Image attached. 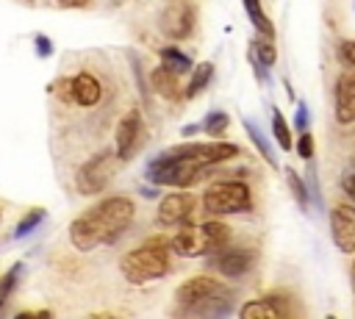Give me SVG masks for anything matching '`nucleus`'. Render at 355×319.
<instances>
[{"label":"nucleus","mask_w":355,"mask_h":319,"mask_svg":"<svg viewBox=\"0 0 355 319\" xmlns=\"http://www.w3.org/2000/svg\"><path fill=\"white\" fill-rule=\"evenodd\" d=\"M202 166L180 158L175 153H161L147 164V180H153L155 186H191L200 178Z\"/></svg>","instance_id":"423d86ee"},{"label":"nucleus","mask_w":355,"mask_h":319,"mask_svg":"<svg viewBox=\"0 0 355 319\" xmlns=\"http://www.w3.org/2000/svg\"><path fill=\"white\" fill-rule=\"evenodd\" d=\"M58 94H61V100H72V92H69V80H58Z\"/></svg>","instance_id":"72a5a7b5"},{"label":"nucleus","mask_w":355,"mask_h":319,"mask_svg":"<svg viewBox=\"0 0 355 319\" xmlns=\"http://www.w3.org/2000/svg\"><path fill=\"white\" fill-rule=\"evenodd\" d=\"M200 128H202L208 136L219 139V136L225 133V128H227V114H225V111H208V117L202 119Z\"/></svg>","instance_id":"393cba45"},{"label":"nucleus","mask_w":355,"mask_h":319,"mask_svg":"<svg viewBox=\"0 0 355 319\" xmlns=\"http://www.w3.org/2000/svg\"><path fill=\"white\" fill-rule=\"evenodd\" d=\"M150 80H153V86H155V92L161 97H166V100H178L180 97V83H178V75L175 72L158 67V69H153Z\"/></svg>","instance_id":"dca6fc26"},{"label":"nucleus","mask_w":355,"mask_h":319,"mask_svg":"<svg viewBox=\"0 0 355 319\" xmlns=\"http://www.w3.org/2000/svg\"><path fill=\"white\" fill-rule=\"evenodd\" d=\"M250 53L269 69L275 61H277V53H275V44H272V39H266V42H252L250 44Z\"/></svg>","instance_id":"a878e982"},{"label":"nucleus","mask_w":355,"mask_h":319,"mask_svg":"<svg viewBox=\"0 0 355 319\" xmlns=\"http://www.w3.org/2000/svg\"><path fill=\"white\" fill-rule=\"evenodd\" d=\"M297 153L302 161H311L313 158V136L308 130H302V136L297 139Z\"/></svg>","instance_id":"cd10ccee"},{"label":"nucleus","mask_w":355,"mask_h":319,"mask_svg":"<svg viewBox=\"0 0 355 319\" xmlns=\"http://www.w3.org/2000/svg\"><path fill=\"white\" fill-rule=\"evenodd\" d=\"M352 291H355V261H352Z\"/></svg>","instance_id":"e433bc0d"},{"label":"nucleus","mask_w":355,"mask_h":319,"mask_svg":"<svg viewBox=\"0 0 355 319\" xmlns=\"http://www.w3.org/2000/svg\"><path fill=\"white\" fill-rule=\"evenodd\" d=\"M258 255L252 250H227V252H216L214 258H208V269L222 275V277H244L252 266H255Z\"/></svg>","instance_id":"9d476101"},{"label":"nucleus","mask_w":355,"mask_h":319,"mask_svg":"<svg viewBox=\"0 0 355 319\" xmlns=\"http://www.w3.org/2000/svg\"><path fill=\"white\" fill-rule=\"evenodd\" d=\"M294 128L297 130H308V108L300 103L297 105V114H294Z\"/></svg>","instance_id":"7c9ffc66"},{"label":"nucleus","mask_w":355,"mask_h":319,"mask_svg":"<svg viewBox=\"0 0 355 319\" xmlns=\"http://www.w3.org/2000/svg\"><path fill=\"white\" fill-rule=\"evenodd\" d=\"M336 119L341 125L355 122V75H341L336 86Z\"/></svg>","instance_id":"4468645a"},{"label":"nucleus","mask_w":355,"mask_h":319,"mask_svg":"<svg viewBox=\"0 0 355 319\" xmlns=\"http://www.w3.org/2000/svg\"><path fill=\"white\" fill-rule=\"evenodd\" d=\"M244 130L250 133V139H252V144H255V150L261 153V158H266V164L272 166V169H277L280 164H277V155H275V150H272V144L266 141V136L258 130V125L252 122V119H244Z\"/></svg>","instance_id":"f3484780"},{"label":"nucleus","mask_w":355,"mask_h":319,"mask_svg":"<svg viewBox=\"0 0 355 319\" xmlns=\"http://www.w3.org/2000/svg\"><path fill=\"white\" fill-rule=\"evenodd\" d=\"M194 205H197V197L189 194V191H172V194H166L158 202V225H164V227L183 225L191 216Z\"/></svg>","instance_id":"9b49d317"},{"label":"nucleus","mask_w":355,"mask_h":319,"mask_svg":"<svg viewBox=\"0 0 355 319\" xmlns=\"http://www.w3.org/2000/svg\"><path fill=\"white\" fill-rule=\"evenodd\" d=\"M114 141H116V150H114V153L119 155V161H130V158L139 153V147H141V141H144V122H141L139 108H130V111L119 119Z\"/></svg>","instance_id":"1a4fd4ad"},{"label":"nucleus","mask_w":355,"mask_h":319,"mask_svg":"<svg viewBox=\"0 0 355 319\" xmlns=\"http://www.w3.org/2000/svg\"><path fill=\"white\" fill-rule=\"evenodd\" d=\"M175 300H178L180 311H186V313L219 316V313H227V311H230L233 294H230L216 277L197 275V277L186 280V283L175 291Z\"/></svg>","instance_id":"f03ea898"},{"label":"nucleus","mask_w":355,"mask_h":319,"mask_svg":"<svg viewBox=\"0 0 355 319\" xmlns=\"http://www.w3.org/2000/svg\"><path fill=\"white\" fill-rule=\"evenodd\" d=\"M58 6H67V8H83L89 6V0H55Z\"/></svg>","instance_id":"f704fd0d"},{"label":"nucleus","mask_w":355,"mask_h":319,"mask_svg":"<svg viewBox=\"0 0 355 319\" xmlns=\"http://www.w3.org/2000/svg\"><path fill=\"white\" fill-rule=\"evenodd\" d=\"M116 169H119V155L111 150H100L78 169L75 186L80 194H100L108 186V180L116 175Z\"/></svg>","instance_id":"0eeeda50"},{"label":"nucleus","mask_w":355,"mask_h":319,"mask_svg":"<svg viewBox=\"0 0 355 319\" xmlns=\"http://www.w3.org/2000/svg\"><path fill=\"white\" fill-rule=\"evenodd\" d=\"M47 214H44V208H33V211H28L19 222H17V230H14V239H25L31 230H36L39 227V222L44 219Z\"/></svg>","instance_id":"b1692460"},{"label":"nucleus","mask_w":355,"mask_h":319,"mask_svg":"<svg viewBox=\"0 0 355 319\" xmlns=\"http://www.w3.org/2000/svg\"><path fill=\"white\" fill-rule=\"evenodd\" d=\"M19 275H22V264H14L8 272H6V277L0 280V305L11 297V291H14V286H17V280H19Z\"/></svg>","instance_id":"bb28decb"},{"label":"nucleus","mask_w":355,"mask_h":319,"mask_svg":"<svg viewBox=\"0 0 355 319\" xmlns=\"http://www.w3.org/2000/svg\"><path fill=\"white\" fill-rule=\"evenodd\" d=\"M161 67L169 69V72H175V75H183V72L191 69V61H189V55L180 53L178 47H164V50H161Z\"/></svg>","instance_id":"6ab92c4d"},{"label":"nucleus","mask_w":355,"mask_h":319,"mask_svg":"<svg viewBox=\"0 0 355 319\" xmlns=\"http://www.w3.org/2000/svg\"><path fill=\"white\" fill-rule=\"evenodd\" d=\"M286 183H288V189H291V194H294V200H297V205L305 211L308 205H311V197H308V189H305V183H302V178L294 172V169H288L286 172Z\"/></svg>","instance_id":"5701e85b"},{"label":"nucleus","mask_w":355,"mask_h":319,"mask_svg":"<svg viewBox=\"0 0 355 319\" xmlns=\"http://www.w3.org/2000/svg\"><path fill=\"white\" fill-rule=\"evenodd\" d=\"M119 269L128 283H147L158 280L169 272V250L164 239H147L141 247H133L130 252L122 255Z\"/></svg>","instance_id":"7ed1b4c3"},{"label":"nucleus","mask_w":355,"mask_h":319,"mask_svg":"<svg viewBox=\"0 0 355 319\" xmlns=\"http://www.w3.org/2000/svg\"><path fill=\"white\" fill-rule=\"evenodd\" d=\"M169 153L180 155V158H189V161H194V164H200L205 169V166H216V164H222L227 158H236L239 147L227 144V141H205V144L194 141V144H178Z\"/></svg>","instance_id":"6e6552de"},{"label":"nucleus","mask_w":355,"mask_h":319,"mask_svg":"<svg viewBox=\"0 0 355 319\" xmlns=\"http://www.w3.org/2000/svg\"><path fill=\"white\" fill-rule=\"evenodd\" d=\"M211 75H214V64H211V61H202L200 67H194V72H191V78H189V86H186V97H197V94L208 86Z\"/></svg>","instance_id":"aec40b11"},{"label":"nucleus","mask_w":355,"mask_h":319,"mask_svg":"<svg viewBox=\"0 0 355 319\" xmlns=\"http://www.w3.org/2000/svg\"><path fill=\"white\" fill-rule=\"evenodd\" d=\"M230 241V227L225 222H202V225H183L172 239L169 250L183 258L214 255Z\"/></svg>","instance_id":"20e7f679"},{"label":"nucleus","mask_w":355,"mask_h":319,"mask_svg":"<svg viewBox=\"0 0 355 319\" xmlns=\"http://www.w3.org/2000/svg\"><path fill=\"white\" fill-rule=\"evenodd\" d=\"M241 3H244V8H247V17L252 19V25H255L266 39H272V36H275V28H272L269 17L261 11V0H241Z\"/></svg>","instance_id":"412c9836"},{"label":"nucleus","mask_w":355,"mask_h":319,"mask_svg":"<svg viewBox=\"0 0 355 319\" xmlns=\"http://www.w3.org/2000/svg\"><path fill=\"white\" fill-rule=\"evenodd\" d=\"M341 53H344V58L355 67V42H347V44H341Z\"/></svg>","instance_id":"2f4dec72"},{"label":"nucleus","mask_w":355,"mask_h":319,"mask_svg":"<svg viewBox=\"0 0 355 319\" xmlns=\"http://www.w3.org/2000/svg\"><path fill=\"white\" fill-rule=\"evenodd\" d=\"M197 130H200V125H186V128H183V136H194Z\"/></svg>","instance_id":"c9c22d12"},{"label":"nucleus","mask_w":355,"mask_h":319,"mask_svg":"<svg viewBox=\"0 0 355 319\" xmlns=\"http://www.w3.org/2000/svg\"><path fill=\"white\" fill-rule=\"evenodd\" d=\"M194 22H197V11L189 3H178L175 0V6H169L161 14V31L169 39H189L191 31H194Z\"/></svg>","instance_id":"f8f14e48"},{"label":"nucleus","mask_w":355,"mask_h":319,"mask_svg":"<svg viewBox=\"0 0 355 319\" xmlns=\"http://www.w3.org/2000/svg\"><path fill=\"white\" fill-rule=\"evenodd\" d=\"M330 236L341 252H355V205H336L333 208Z\"/></svg>","instance_id":"ddd939ff"},{"label":"nucleus","mask_w":355,"mask_h":319,"mask_svg":"<svg viewBox=\"0 0 355 319\" xmlns=\"http://www.w3.org/2000/svg\"><path fill=\"white\" fill-rule=\"evenodd\" d=\"M33 44H36V53H39L42 58H47V55L53 53V42H50L47 36H42V33H36V36H33Z\"/></svg>","instance_id":"c756f323"},{"label":"nucleus","mask_w":355,"mask_h":319,"mask_svg":"<svg viewBox=\"0 0 355 319\" xmlns=\"http://www.w3.org/2000/svg\"><path fill=\"white\" fill-rule=\"evenodd\" d=\"M69 92L78 105H97L103 97V86L92 72H78L75 78H69Z\"/></svg>","instance_id":"2eb2a0df"},{"label":"nucleus","mask_w":355,"mask_h":319,"mask_svg":"<svg viewBox=\"0 0 355 319\" xmlns=\"http://www.w3.org/2000/svg\"><path fill=\"white\" fill-rule=\"evenodd\" d=\"M202 208L214 216H225V214H241L252 208V194L250 186L241 180H219L214 186L205 189L202 194Z\"/></svg>","instance_id":"39448f33"},{"label":"nucleus","mask_w":355,"mask_h":319,"mask_svg":"<svg viewBox=\"0 0 355 319\" xmlns=\"http://www.w3.org/2000/svg\"><path fill=\"white\" fill-rule=\"evenodd\" d=\"M133 214H136V205L130 197H122V194L105 197L69 225V241L80 252H89L100 244H111L128 230V225L133 222Z\"/></svg>","instance_id":"f257e3e1"},{"label":"nucleus","mask_w":355,"mask_h":319,"mask_svg":"<svg viewBox=\"0 0 355 319\" xmlns=\"http://www.w3.org/2000/svg\"><path fill=\"white\" fill-rule=\"evenodd\" d=\"M241 316H250V319H255V316H261V319H277L280 316V308L275 305V294L241 305Z\"/></svg>","instance_id":"a211bd4d"},{"label":"nucleus","mask_w":355,"mask_h":319,"mask_svg":"<svg viewBox=\"0 0 355 319\" xmlns=\"http://www.w3.org/2000/svg\"><path fill=\"white\" fill-rule=\"evenodd\" d=\"M272 133H275V141L280 144V150H291V128L286 122V117L280 114V108H272Z\"/></svg>","instance_id":"4be33fe9"},{"label":"nucleus","mask_w":355,"mask_h":319,"mask_svg":"<svg viewBox=\"0 0 355 319\" xmlns=\"http://www.w3.org/2000/svg\"><path fill=\"white\" fill-rule=\"evenodd\" d=\"M341 186H344V191H347V194H349V197L355 200V175H347Z\"/></svg>","instance_id":"473e14b6"},{"label":"nucleus","mask_w":355,"mask_h":319,"mask_svg":"<svg viewBox=\"0 0 355 319\" xmlns=\"http://www.w3.org/2000/svg\"><path fill=\"white\" fill-rule=\"evenodd\" d=\"M308 197H313V205L322 208V194H319V180H316V169L308 164Z\"/></svg>","instance_id":"c85d7f7f"}]
</instances>
